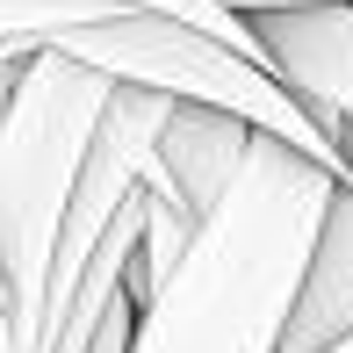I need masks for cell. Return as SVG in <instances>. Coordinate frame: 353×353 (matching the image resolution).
I'll use <instances>...</instances> for the list:
<instances>
[{
	"label": "cell",
	"mask_w": 353,
	"mask_h": 353,
	"mask_svg": "<svg viewBox=\"0 0 353 353\" xmlns=\"http://www.w3.org/2000/svg\"><path fill=\"white\" fill-rule=\"evenodd\" d=\"M116 8L166 14V22H188V29H210V37L238 43L245 58H260V37H252V22H245V14H231V8H216V0H116ZM260 65H267V58H260Z\"/></svg>",
	"instance_id": "obj_7"
},
{
	"label": "cell",
	"mask_w": 353,
	"mask_h": 353,
	"mask_svg": "<svg viewBox=\"0 0 353 353\" xmlns=\"http://www.w3.org/2000/svg\"><path fill=\"white\" fill-rule=\"evenodd\" d=\"M267 72L325 123L332 137L353 130V0H325V8L296 14H252Z\"/></svg>",
	"instance_id": "obj_4"
},
{
	"label": "cell",
	"mask_w": 353,
	"mask_h": 353,
	"mask_svg": "<svg viewBox=\"0 0 353 353\" xmlns=\"http://www.w3.org/2000/svg\"><path fill=\"white\" fill-rule=\"evenodd\" d=\"M325 353H353V332H346V339H339V346H325Z\"/></svg>",
	"instance_id": "obj_9"
},
{
	"label": "cell",
	"mask_w": 353,
	"mask_h": 353,
	"mask_svg": "<svg viewBox=\"0 0 353 353\" xmlns=\"http://www.w3.org/2000/svg\"><path fill=\"white\" fill-rule=\"evenodd\" d=\"M339 173L260 137L238 188L202 216L181 274L137 310L130 353H281Z\"/></svg>",
	"instance_id": "obj_1"
},
{
	"label": "cell",
	"mask_w": 353,
	"mask_h": 353,
	"mask_svg": "<svg viewBox=\"0 0 353 353\" xmlns=\"http://www.w3.org/2000/svg\"><path fill=\"white\" fill-rule=\"evenodd\" d=\"M58 58L116 79V87H144V94H166V101H202V108H223V116L252 123L260 137L274 144H296L303 159L332 166L346 181L353 159H346V137H332L296 94L281 87L260 58H245L238 43L210 37V29H188V22H166V14H137V8H116L101 22L72 29V37L51 43Z\"/></svg>",
	"instance_id": "obj_3"
},
{
	"label": "cell",
	"mask_w": 353,
	"mask_h": 353,
	"mask_svg": "<svg viewBox=\"0 0 353 353\" xmlns=\"http://www.w3.org/2000/svg\"><path fill=\"white\" fill-rule=\"evenodd\" d=\"M252 144H260L252 123L223 116V108H202V101H173L152 166H159V181H173V195H181L195 216H210L238 188V173L252 166Z\"/></svg>",
	"instance_id": "obj_5"
},
{
	"label": "cell",
	"mask_w": 353,
	"mask_h": 353,
	"mask_svg": "<svg viewBox=\"0 0 353 353\" xmlns=\"http://www.w3.org/2000/svg\"><path fill=\"white\" fill-rule=\"evenodd\" d=\"M346 137V159H353V130ZM353 332V173L339 181L325 210V231H317V252H310V274H303V303L288 317V346L281 353H325Z\"/></svg>",
	"instance_id": "obj_6"
},
{
	"label": "cell",
	"mask_w": 353,
	"mask_h": 353,
	"mask_svg": "<svg viewBox=\"0 0 353 353\" xmlns=\"http://www.w3.org/2000/svg\"><path fill=\"white\" fill-rule=\"evenodd\" d=\"M216 8H231V14H296V8H325V0H216Z\"/></svg>",
	"instance_id": "obj_8"
},
{
	"label": "cell",
	"mask_w": 353,
	"mask_h": 353,
	"mask_svg": "<svg viewBox=\"0 0 353 353\" xmlns=\"http://www.w3.org/2000/svg\"><path fill=\"white\" fill-rule=\"evenodd\" d=\"M116 79L43 51L8 72V116H0V245H8V325L0 346L37 332L43 281H51L65 216L79 202L87 159L101 144Z\"/></svg>",
	"instance_id": "obj_2"
}]
</instances>
